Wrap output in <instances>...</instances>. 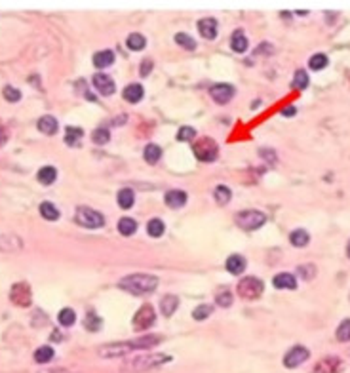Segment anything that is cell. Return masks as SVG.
Here are the masks:
<instances>
[{
	"instance_id": "43",
	"label": "cell",
	"mask_w": 350,
	"mask_h": 373,
	"mask_svg": "<svg viewBox=\"0 0 350 373\" xmlns=\"http://www.w3.org/2000/svg\"><path fill=\"white\" fill-rule=\"evenodd\" d=\"M194 136H196V130H194V128L183 126L181 130L177 132V141H191Z\"/></svg>"
},
{
	"instance_id": "19",
	"label": "cell",
	"mask_w": 350,
	"mask_h": 373,
	"mask_svg": "<svg viewBox=\"0 0 350 373\" xmlns=\"http://www.w3.org/2000/svg\"><path fill=\"white\" fill-rule=\"evenodd\" d=\"M164 200H166V206H169V208H183L187 204V194L183 190L175 188V190H169Z\"/></svg>"
},
{
	"instance_id": "36",
	"label": "cell",
	"mask_w": 350,
	"mask_h": 373,
	"mask_svg": "<svg viewBox=\"0 0 350 373\" xmlns=\"http://www.w3.org/2000/svg\"><path fill=\"white\" fill-rule=\"evenodd\" d=\"M92 139H94V143L96 145H107L110 139V134L107 128H97L96 132L92 134Z\"/></svg>"
},
{
	"instance_id": "31",
	"label": "cell",
	"mask_w": 350,
	"mask_h": 373,
	"mask_svg": "<svg viewBox=\"0 0 350 373\" xmlns=\"http://www.w3.org/2000/svg\"><path fill=\"white\" fill-rule=\"evenodd\" d=\"M213 196H215V202H217L219 206H227V204L230 202V196H232V192H230L229 186L219 185V186H215V192H213Z\"/></svg>"
},
{
	"instance_id": "38",
	"label": "cell",
	"mask_w": 350,
	"mask_h": 373,
	"mask_svg": "<svg viewBox=\"0 0 350 373\" xmlns=\"http://www.w3.org/2000/svg\"><path fill=\"white\" fill-rule=\"evenodd\" d=\"M175 42H177L179 46H183L185 50H194V48H196V42H194L193 37H189L187 33H177V35H175Z\"/></svg>"
},
{
	"instance_id": "23",
	"label": "cell",
	"mask_w": 350,
	"mask_h": 373,
	"mask_svg": "<svg viewBox=\"0 0 350 373\" xmlns=\"http://www.w3.org/2000/svg\"><path fill=\"white\" fill-rule=\"evenodd\" d=\"M84 137V132L80 130V128H76V126H69L67 128V132H65V143L67 145H71V147H78V143H80V139Z\"/></svg>"
},
{
	"instance_id": "27",
	"label": "cell",
	"mask_w": 350,
	"mask_h": 373,
	"mask_svg": "<svg viewBox=\"0 0 350 373\" xmlns=\"http://www.w3.org/2000/svg\"><path fill=\"white\" fill-rule=\"evenodd\" d=\"M230 48L236 51V53H244V51L248 50V38L244 37V33H242V31H236V33L232 35Z\"/></svg>"
},
{
	"instance_id": "12",
	"label": "cell",
	"mask_w": 350,
	"mask_h": 373,
	"mask_svg": "<svg viewBox=\"0 0 350 373\" xmlns=\"http://www.w3.org/2000/svg\"><path fill=\"white\" fill-rule=\"evenodd\" d=\"M341 370H343V360L337 356H327L314 366L312 373H341Z\"/></svg>"
},
{
	"instance_id": "22",
	"label": "cell",
	"mask_w": 350,
	"mask_h": 373,
	"mask_svg": "<svg viewBox=\"0 0 350 373\" xmlns=\"http://www.w3.org/2000/svg\"><path fill=\"white\" fill-rule=\"evenodd\" d=\"M112 63H114V53L110 50L97 51L96 55H94V65H96L97 69H105V67H109Z\"/></svg>"
},
{
	"instance_id": "34",
	"label": "cell",
	"mask_w": 350,
	"mask_h": 373,
	"mask_svg": "<svg viewBox=\"0 0 350 373\" xmlns=\"http://www.w3.org/2000/svg\"><path fill=\"white\" fill-rule=\"evenodd\" d=\"M57 320H59L61 326L71 327V326L76 322V314H74L73 309H63V311L59 312V316H57Z\"/></svg>"
},
{
	"instance_id": "46",
	"label": "cell",
	"mask_w": 350,
	"mask_h": 373,
	"mask_svg": "<svg viewBox=\"0 0 350 373\" xmlns=\"http://www.w3.org/2000/svg\"><path fill=\"white\" fill-rule=\"evenodd\" d=\"M150 67H152V61H150V59H147V61L141 63V71H139V73H141V76L149 75V73H150Z\"/></svg>"
},
{
	"instance_id": "39",
	"label": "cell",
	"mask_w": 350,
	"mask_h": 373,
	"mask_svg": "<svg viewBox=\"0 0 350 373\" xmlns=\"http://www.w3.org/2000/svg\"><path fill=\"white\" fill-rule=\"evenodd\" d=\"M211 305H200V307H196L193 312V318L194 320H205L209 314H211Z\"/></svg>"
},
{
	"instance_id": "44",
	"label": "cell",
	"mask_w": 350,
	"mask_h": 373,
	"mask_svg": "<svg viewBox=\"0 0 350 373\" xmlns=\"http://www.w3.org/2000/svg\"><path fill=\"white\" fill-rule=\"evenodd\" d=\"M299 274H301L302 280H312L316 276V267L314 265H301L299 267Z\"/></svg>"
},
{
	"instance_id": "1",
	"label": "cell",
	"mask_w": 350,
	"mask_h": 373,
	"mask_svg": "<svg viewBox=\"0 0 350 373\" xmlns=\"http://www.w3.org/2000/svg\"><path fill=\"white\" fill-rule=\"evenodd\" d=\"M158 343H162V337L160 335H145L141 339H135V341H122V343H110L105 347L99 348V356L110 360V358H122V356H128L133 350H143V348H152L156 347Z\"/></svg>"
},
{
	"instance_id": "37",
	"label": "cell",
	"mask_w": 350,
	"mask_h": 373,
	"mask_svg": "<svg viewBox=\"0 0 350 373\" xmlns=\"http://www.w3.org/2000/svg\"><path fill=\"white\" fill-rule=\"evenodd\" d=\"M337 339L341 343H349L350 341V318L349 320H343L337 327Z\"/></svg>"
},
{
	"instance_id": "18",
	"label": "cell",
	"mask_w": 350,
	"mask_h": 373,
	"mask_svg": "<svg viewBox=\"0 0 350 373\" xmlns=\"http://www.w3.org/2000/svg\"><path fill=\"white\" fill-rule=\"evenodd\" d=\"M225 267H227V271L230 274H242L246 271V259L242 255H238V253H234V255H230L229 259H227Z\"/></svg>"
},
{
	"instance_id": "10",
	"label": "cell",
	"mask_w": 350,
	"mask_h": 373,
	"mask_svg": "<svg viewBox=\"0 0 350 373\" xmlns=\"http://www.w3.org/2000/svg\"><path fill=\"white\" fill-rule=\"evenodd\" d=\"M308 356H310V352L304 347H301V345H297V347L290 348V350L286 352V356H284V366H286V368H297V366H301V364H304V362L308 360Z\"/></svg>"
},
{
	"instance_id": "32",
	"label": "cell",
	"mask_w": 350,
	"mask_h": 373,
	"mask_svg": "<svg viewBox=\"0 0 350 373\" xmlns=\"http://www.w3.org/2000/svg\"><path fill=\"white\" fill-rule=\"evenodd\" d=\"M145 46H147V38L143 37V35L133 33V35L128 37V48H130V50H143Z\"/></svg>"
},
{
	"instance_id": "7",
	"label": "cell",
	"mask_w": 350,
	"mask_h": 373,
	"mask_svg": "<svg viewBox=\"0 0 350 373\" xmlns=\"http://www.w3.org/2000/svg\"><path fill=\"white\" fill-rule=\"evenodd\" d=\"M263 289H265V284H263L257 276H246L244 280H240V284L236 287V291H238V295H240L242 299L261 297Z\"/></svg>"
},
{
	"instance_id": "24",
	"label": "cell",
	"mask_w": 350,
	"mask_h": 373,
	"mask_svg": "<svg viewBox=\"0 0 350 373\" xmlns=\"http://www.w3.org/2000/svg\"><path fill=\"white\" fill-rule=\"evenodd\" d=\"M116 200H118V206L122 210H130L133 206V202H135V194H133L132 188H122V190H118Z\"/></svg>"
},
{
	"instance_id": "45",
	"label": "cell",
	"mask_w": 350,
	"mask_h": 373,
	"mask_svg": "<svg viewBox=\"0 0 350 373\" xmlns=\"http://www.w3.org/2000/svg\"><path fill=\"white\" fill-rule=\"evenodd\" d=\"M215 301H217L219 307L227 309V307H230V305H232V293H230V291H223V293H219Z\"/></svg>"
},
{
	"instance_id": "16",
	"label": "cell",
	"mask_w": 350,
	"mask_h": 373,
	"mask_svg": "<svg viewBox=\"0 0 350 373\" xmlns=\"http://www.w3.org/2000/svg\"><path fill=\"white\" fill-rule=\"evenodd\" d=\"M143 93H145V90H143L141 84H130V86L124 88V92H122L124 99L128 101V103H139V101L143 99Z\"/></svg>"
},
{
	"instance_id": "2",
	"label": "cell",
	"mask_w": 350,
	"mask_h": 373,
	"mask_svg": "<svg viewBox=\"0 0 350 373\" xmlns=\"http://www.w3.org/2000/svg\"><path fill=\"white\" fill-rule=\"evenodd\" d=\"M158 286V278L152 274H130L120 280V287L133 295H147L152 293Z\"/></svg>"
},
{
	"instance_id": "13",
	"label": "cell",
	"mask_w": 350,
	"mask_h": 373,
	"mask_svg": "<svg viewBox=\"0 0 350 373\" xmlns=\"http://www.w3.org/2000/svg\"><path fill=\"white\" fill-rule=\"evenodd\" d=\"M94 88L99 90V93H103V95H112L114 90H116V84L109 75L97 73V75H94Z\"/></svg>"
},
{
	"instance_id": "25",
	"label": "cell",
	"mask_w": 350,
	"mask_h": 373,
	"mask_svg": "<svg viewBox=\"0 0 350 373\" xmlns=\"http://www.w3.org/2000/svg\"><path fill=\"white\" fill-rule=\"evenodd\" d=\"M135 231H137V221L132 217H122L118 221V233L124 236H132V234H135Z\"/></svg>"
},
{
	"instance_id": "11",
	"label": "cell",
	"mask_w": 350,
	"mask_h": 373,
	"mask_svg": "<svg viewBox=\"0 0 350 373\" xmlns=\"http://www.w3.org/2000/svg\"><path fill=\"white\" fill-rule=\"evenodd\" d=\"M234 93H236V90L230 86V84H215V86L209 88L211 99H215L217 103H221V105L229 103V101L234 97Z\"/></svg>"
},
{
	"instance_id": "35",
	"label": "cell",
	"mask_w": 350,
	"mask_h": 373,
	"mask_svg": "<svg viewBox=\"0 0 350 373\" xmlns=\"http://www.w3.org/2000/svg\"><path fill=\"white\" fill-rule=\"evenodd\" d=\"M308 67H310L312 71H322V69H326L327 55H324V53H316V55H312V57L308 59Z\"/></svg>"
},
{
	"instance_id": "8",
	"label": "cell",
	"mask_w": 350,
	"mask_h": 373,
	"mask_svg": "<svg viewBox=\"0 0 350 373\" xmlns=\"http://www.w3.org/2000/svg\"><path fill=\"white\" fill-rule=\"evenodd\" d=\"M156 320V312L150 305H143L133 316V329L135 331H143L147 327H150Z\"/></svg>"
},
{
	"instance_id": "41",
	"label": "cell",
	"mask_w": 350,
	"mask_h": 373,
	"mask_svg": "<svg viewBox=\"0 0 350 373\" xmlns=\"http://www.w3.org/2000/svg\"><path fill=\"white\" fill-rule=\"evenodd\" d=\"M2 93H4V97L10 101V103H17V101L21 99V92H19V90H15L13 86H6Z\"/></svg>"
},
{
	"instance_id": "17",
	"label": "cell",
	"mask_w": 350,
	"mask_h": 373,
	"mask_svg": "<svg viewBox=\"0 0 350 373\" xmlns=\"http://www.w3.org/2000/svg\"><path fill=\"white\" fill-rule=\"evenodd\" d=\"M38 130H40L42 134H46V136H55L57 130H59V124H57V120H55L53 116L46 114V116H42V118L38 120Z\"/></svg>"
},
{
	"instance_id": "48",
	"label": "cell",
	"mask_w": 350,
	"mask_h": 373,
	"mask_svg": "<svg viewBox=\"0 0 350 373\" xmlns=\"http://www.w3.org/2000/svg\"><path fill=\"white\" fill-rule=\"evenodd\" d=\"M38 373H69L67 370H44V372H38Z\"/></svg>"
},
{
	"instance_id": "50",
	"label": "cell",
	"mask_w": 350,
	"mask_h": 373,
	"mask_svg": "<svg viewBox=\"0 0 350 373\" xmlns=\"http://www.w3.org/2000/svg\"><path fill=\"white\" fill-rule=\"evenodd\" d=\"M347 255L350 257V242H349V246H347Z\"/></svg>"
},
{
	"instance_id": "6",
	"label": "cell",
	"mask_w": 350,
	"mask_h": 373,
	"mask_svg": "<svg viewBox=\"0 0 350 373\" xmlns=\"http://www.w3.org/2000/svg\"><path fill=\"white\" fill-rule=\"evenodd\" d=\"M266 223V215L257 210H246L236 215V225L244 231H255Z\"/></svg>"
},
{
	"instance_id": "15",
	"label": "cell",
	"mask_w": 350,
	"mask_h": 373,
	"mask_svg": "<svg viewBox=\"0 0 350 373\" xmlns=\"http://www.w3.org/2000/svg\"><path fill=\"white\" fill-rule=\"evenodd\" d=\"M272 284H274V287H278V289H295V287H297V278L290 273H282L274 276Z\"/></svg>"
},
{
	"instance_id": "20",
	"label": "cell",
	"mask_w": 350,
	"mask_h": 373,
	"mask_svg": "<svg viewBox=\"0 0 350 373\" xmlns=\"http://www.w3.org/2000/svg\"><path fill=\"white\" fill-rule=\"evenodd\" d=\"M177 307H179V297H175V295H166L160 301V311L164 316H171L177 311Z\"/></svg>"
},
{
	"instance_id": "47",
	"label": "cell",
	"mask_w": 350,
	"mask_h": 373,
	"mask_svg": "<svg viewBox=\"0 0 350 373\" xmlns=\"http://www.w3.org/2000/svg\"><path fill=\"white\" fill-rule=\"evenodd\" d=\"M295 112H297L295 107H288V109H284V111H282V114H284V116H293Z\"/></svg>"
},
{
	"instance_id": "26",
	"label": "cell",
	"mask_w": 350,
	"mask_h": 373,
	"mask_svg": "<svg viewBox=\"0 0 350 373\" xmlns=\"http://www.w3.org/2000/svg\"><path fill=\"white\" fill-rule=\"evenodd\" d=\"M40 215H42L46 221H57V219H59V210H57L51 202H42V204H40Z\"/></svg>"
},
{
	"instance_id": "33",
	"label": "cell",
	"mask_w": 350,
	"mask_h": 373,
	"mask_svg": "<svg viewBox=\"0 0 350 373\" xmlns=\"http://www.w3.org/2000/svg\"><path fill=\"white\" fill-rule=\"evenodd\" d=\"M53 358V348L51 347H40L35 350V360L38 362V364H46V362H50Z\"/></svg>"
},
{
	"instance_id": "29",
	"label": "cell",
	"mask_w": 350,
	"mask_h": 373,
	"mask_svg": "<svg viewBox=\"0 0 350 373\" xmlns=\"http://www.w3.org/2000/svg\"><path fill=\"white\" fill-rule=\"evenodd\" d=\"M164 231H166V225H164L162 219H150L149 225H147V233H149V236L152 238H160L164 234Z\"/></svg>"
},
{
	"instance_id": "4",
	"label": "cell",
	"mask_w": 350,
	"mask_h": 373,
	"mask_svg": "<svg viewBox=\"0 0 350 373\" xmlns=\"http://www.w3.org/2000/svg\"><path fill=\"white\" fill-rule=\"evenodd\" d=\"M194 156L200 162H213L219 156V147L217 143L211 137H200L193 145Z\"/></svg>"
},
{
	"instance_id": "40",
	"label": "cell",
	"mask_w": 350,
	"mask_h": 373,
	"mask_svg": "<svg viewBox=\"0 0 350 373\" xmlns=\"http://www.w3.org/2000/svg\"><path fill=\"white\" fill-rule=\"evenodd\" d=\"M293 86L299 88V90H304V88L308 86V75L304 71H297L295 76H293Z\"/></svg>"
},
{
	"instance_id": "42",
	"label": "cell",
	"mask_w": 350,
	"mask_h": 373,
	"mask_svg": "<svg viewBox=\"0 0 350 373\" xmlns=\"http://www.w3.org/2000/svg\"><path fill=\"white\" fill-rule=\"evenodd\" d=\"M86 327H88L90 331H97V329H101V320L97 318L94 312H88V318H86Z\"/></svg>"
},
{
	"instance_id": "9",
	"label": "cell",
	"mask_w": 350,
	"mask_h": 373,
	"mask_svg": "<svg viewBox=\"0 0 350 373\" xmlns=\"http://www.w3.org/2000/svg\"><path fill=\"white\" fill-rule=\"evenodd\" d=\"M10 299H12L13 305H17V307H29L31 305V287H29V284H25V282H17V284H13L12 289H10Z\"/></svg>"
},
{
	"instance_id": "14",
	"label": "cell",
	"mask_w": 350,
	"mask_h": 373,
	"mask_svg": "<svg viewBox=\"0 0 350 373\" xmlns=\"http://www.w3.org/2000/svg\"><path fill=\"white\" fill-rule=\"evenodd\" d=\"M198 31L200 35L207 40H213L217 37V21L213 17H205V19H200L198 21Z\"/></svg>"
},
{
	"instance_id": "30",
	"label": "cell",
	"mask_w": 350,
	"mask_h": 373,
	"mask_svg": "<svg viewBox=\"0 0 350 373\" xmlns=\"http://www.w3.org/2000/svg\"><path fill=\"white\" fill-rule=\"evenodd\" d=\"M143 156H145V160L152 166V164H156V162L160 160V156H162V149H160L158 145H154V143H150V145H147V147H145Z\"/></svg>"
},
{
	"instance_id": "28",
	"label": "cell",
	"mask_w": 350,
	"mask_h": 373,
	"mask_svg": "<svg viewBox=\"0 0 350 373\" xmlns=\"http://www.w3.org/2000/svg\"><path fill=\"white\" fill-rule=\"evenodd\" d=\"M308 240H310L308 233L302 231V229H297V231H293V233L290 234V242L295 246V248H304V246L308 244Z\"/></svg>"
},
{
	"instance_id": "3",
	"label": "cell",
	"mask_w": 350,
	"mask_h": 373,
	"mask_svg": "<svg viewBox=\"0 0 350 373\" xmlns=\"http://www.w3.org/2000/svg\"><path fill=\"white\" fill-rule=\"evenodd\" d=\"M169 362V356L166 354H139L135 358H130L122 364V372H143V370H150Z\"/></svg>"
},
{
	"instance_id": "21",
	"label": "cell",
	"mask_w": 350,
	"mask_h": 373,
	"mask_svg": "<svg viewBox=\"0 0 350 373\" xmlns=\"http://www.w3.org/2000/svg\"><path fill=\"white\" fill-rule=\"evenodd\" d=\"M37 179H38V183H42V185H51V183H55V179H57V170L51 168V166H44L42 170H38Z\"/></svg>"
},
{
	"instance_id": "49",
	"label": "cell",
	"mask_w": 350,
	"mask_h": 373,
	"mask_svg": "<svg viewBox=\"0 0 350 373\" xmlns=\"http://www.w3.org/2000/svg\"><path fill=\"white\" fill-rule=\"evenodd\" d=\"M4 141H6V134H4V130H2V128H0V145H2V143H4Z\"/></svg>"
},
{
	"instance_id": "5",
	"label": "cell",
	"mask_w": 350,
	"mask_h": 373,
	"mask_svg": "<svg viewBox=\"0 0 350 373\" xmlns=\"http://www.w3.org/2000/svg\"><path fill=\"white\" fill-rule=\"evenodd\" d=\"M74 219H76V223L86 227V229H99V227L105 225L103 213L96 212V210H92L88 206H78L76 213H74Z\"/></svg>"
}]
</instances>
